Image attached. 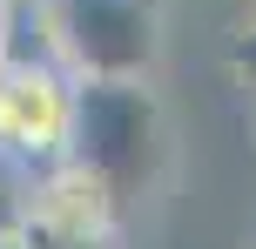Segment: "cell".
<instances>
[{
    "label": "cell",
    "mask_w": 256,
    "mask_h": 249,
    "mask_svg": "<svg viewBox=\"0 0 256 249\" xmlns=\"http://www.w3.org/2000/svg\"><path fill=\"white\" fill-rule=\"evenodd\" d=\"M27 249H115V236H81V229H48V223H14Z\"/></svg>",
    "instance_id": "5b68a950"
},
{
    "label": "cell",
    "mask_w": 256,
    "mask_h": 249,
    "mask_svg": "<svg viewBox=\"0 0 256 249\" xmlns=\"http://www.w3.org/2000/svg\"><path fill=\"white\" fill-rule=\"evenodd\" d=\"M230 67H236V74H243L250 88H256V20L243 27V34H236V47H230Z\"/></svg>",
    "instance_id": "52a82bcc"
},
{
    "label": "cell",
    "mask_w": 256,
    "mask_h": 249,
    "mask_svg": "<svg viewBox=\"0 0 256 249\" xmlns=\"http://www.w3.org/2000/svg\"><path fill=\"white\" fill-rule=\"evenodd\" d=\"M20 202H27V175L14 169V162H0V229L20 223Z\"/></svg>",
    "instance_id": "8992f818"
},
{
    "label": "cell",
    "mask_w": 256,
    "mask_h": 249,
    "mask_svg": "<svg viewBox=\"0 0 256 249\" xmlns=\"http://www.w3.org/2000/svg\"><path fill=\"white\" fill-rule=\"evenodd\" d=\"M27 223H48V229H81V236H115V216H122V196L102 182L94 169L81 162H54V169L27 175V202H20Z\"/></svg>",
    "instance_id": "277c9868"
},
{
    "label": "cell",
    "mask_w": 256,
    "mask_h": 249,
    "mask_svg": "<svg viewBox=\"0 0 256 249\" xmlns=\"http://www.w3.org/2000/svg\"><path fill=\"white\" fill-rule=\"evenodd\" d=\"M0 249H27V243H20V229H0Z\"/></svg>",
    "instance_id": "ba28073f"
},
{
    "label": "cell",
    "mask_w": 256,
    "mask_h": 249,
    "mask_svg": "<svg viewBox=\"0 0 256 249\" xmlns=\"http://www.w3.org/2000/svg\"><path fill=\"white\" fill-rule=\"evenodd\" d=\"M68 162L94 169L115 196H135L162 162V108L148 81L74 74V121H68Z\"/></svg>",
    "instance_id": "6da1fadb"
},
{
    "label": "cell",
    "mask_w": 256,
    "mask_h": 249,
    "mask_svg": "<svg viewBox=\"0 0 256 249\" xmlns=\"http://www.w3.org/2000/svg\"><path fill=\"white\" fill-rule=\"evenodd\" d=\"M48 27L68 74L148 81L155 54H162L155 0H48Z\"/></svg>",
    "instance_id": "7a4b0ae2"
},
{
    "label": "cell",
    "mask_w": 256,
    "mask_h": 249,
    "mask_svg": "<svg viewBox=\"0 0 256 249\" xmlns=\"http://www.w3.org/2000/svg\"><path fill=\"white\" fill-rule=\"evenodd\" d=\"M74 74L61 61H0V162L40 175L68 155Z\"/></svg>",
    "instance_id": "3957f363"
}]
</instances>
